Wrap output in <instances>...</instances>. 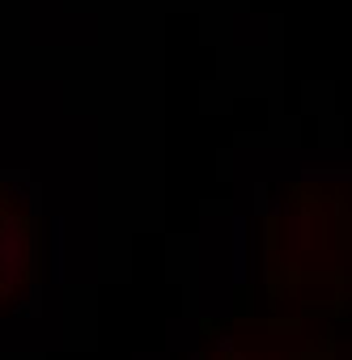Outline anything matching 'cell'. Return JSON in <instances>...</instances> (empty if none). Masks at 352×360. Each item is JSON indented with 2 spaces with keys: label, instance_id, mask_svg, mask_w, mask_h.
Listing matches in <instances>:
<instances>
[{
  "label": "cell",
  "instance_id": "6da1fadb",
  "mask_svg": "<svg viewBox=\"0 0 352 360\" xmlns=\"http://www.w3.org/2000/svg\"><path fill=\"white\" fill-rule=\"evenodd\" d=\"M43 284V221L26 187L0 178V318Z\"/></svg>",
  "mask_w": 352,
  "mask_h": 360
},
{
  "label": "cell",
  "instance_id": "7a4b0ae2",
  "mask_svg": "<svg viewBox=\"0 0 352 360\" xmlns=\"http://www.w3.org/2000/svg\"><path fill=\"white\" fill-rule=\"evenodd\" d=\"M208 360H331V352L284 326H234L230 335H217Z\"/></svg>",
  "mask_w": 352,
  "mask_h": 360
}]
</instances>
